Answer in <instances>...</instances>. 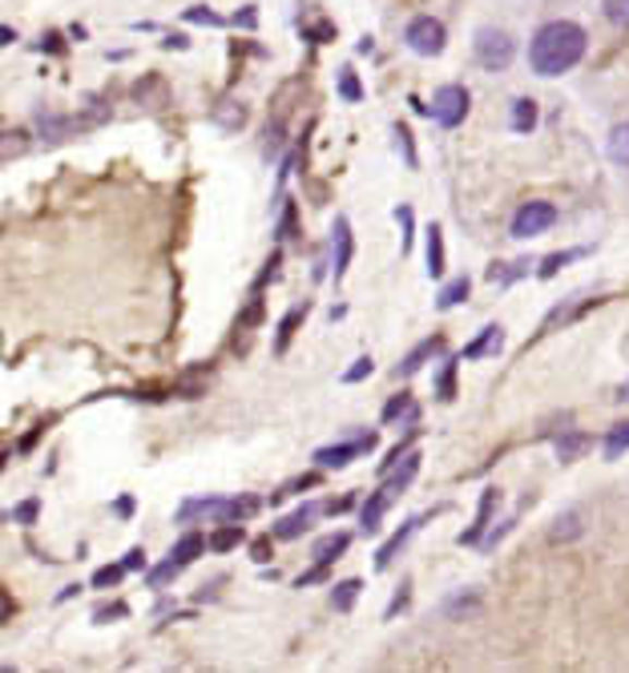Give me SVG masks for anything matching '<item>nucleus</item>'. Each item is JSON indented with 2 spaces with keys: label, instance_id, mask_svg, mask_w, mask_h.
Wrapping results in <instances>:
<instances>
[{
  "label": "nucleus",
  "instance_id": "nucleus-1",
  "mask_svg": "<svg viewBox=\"0 0 629 673\" xmlns=\"http://www.w3.org/2000/svg\"><path fill=\"white\" fill-rule=\"evenodd\" d=\"M585 49H590L585 28L573 25V21H549V25L536 28L533 45H529V65L541 77H561L585 57Z\"/></svg>",
  "mask_w": 629,
  "mask_h": 673
},
{
  "label": "nucleus",
  "instance_id": "nucleus-2",
  "mask_svg": "<svg viewBox=\"0 0 629 673\" xmlns=\"http://www.w3.org/2000/svg\"><path fill=\"white\" fill-rule=\"evenodd\" d=\"M512 37L505 33V28H481L476 33V65L481 69H488V73H500V69H509V61H512Z\"/></svg>",
  "mask_w": 629,
  "mask_h": 673
},
{
  "label": "nucleus",
  "instance_id": "nucleus-3",
  "mask_svg": "<svg viewBox=\"0 0 629 673\" xmlns=\"http://www.w3.org/2000/svg\"><path fill=\"white\" fill-rule=\"evenodd\" d=\"M432 118L440 121L444 130L460 125V121L469 118V89H464V85H444V89L432 97Z\"/></svg>",
  "mask_w": 629,
  "mask_h": 673
},
{
  "label": "nucleus",
  "instance_id": "nucleus-4",
  "mask_svg": "<svg viewBox=\"0 0 629 673\" xmlns=\"http://www.w3.org/2000/svg\"><path fill=\"white\" fill-rule=\"evenodd\" d=\"M553 223H557V211H553V202H524L521 211L512 214V238L545 235Z\"/></svg>",
  "mask_w": 629,
  "mask_h": 673
},
{
  "label": "nucleus",
  "instance_id": "nucleus-5",
  "mask_svg": "<svg viewBox=\"0 0 629 673\" xmlns=\"http://www.w3.org/2000/svg\"><path fill=\"white\" fill-rule=\"evenodd\" d=\"M444 40H448V33H444V25L436 16H415L412 25H408V45H412L420 57L444 53Z\"/></svg>",
  "mask_w": 629,
  "mask_h": 673
},
{
  "label": "nucleus",
  "instance_id": "nucleus-6",
  "mask_svg": "<svg viewBox=\"0 0 629 673\" xmlns=\"http://www.w3.org/2000/svg\"><path fill=\"white\" fill-rule=\"evenodd\" d=\"M415 472H420V452L403 456L400 464H391L388 472H384V489H379V492H388L391 501H396V496H400V492L415 480Z\"/></svg>",
  "mask_w": 629,
  "mask_h": 673
},
{
  "label": "nucleus",
  "instance_id": "nucleus-7",
  "mask_svg": "<svg viewBox=\"0 0 629 673\" xmlns=\"http://www.w3.org/2000/svg\"><path fill=\"white\" fill-rule=\"evenodd\" d=\"M375 440L372 436H363V440H355V444H331V448H319L315 452V460L323 464V468H343V464H351L360 452H367L372 448Z\"/></svg>",
  "mask_w": 629,
  "mask_h": 673
},
{
  "label": "nucleus",
  "instance_id": "nucleus-8",
  "mask_svg": "<svg viewBox=\"0 0 629 673\" xmlns=\"http://www.w3.org/2000/svg\"><path fill=\"white\" fill-rule=\"evenodd\" d=\"M428 516H432V513H424V516H412V520H408V525H403L400 532H396V537H391V541L384 544L379 553H375V568H379V573H384V568H388L391 561H396V553H400L403 544H408V537H415V532H420V525H424Z\"/></svg>",
  "mask_w": 629,
  "mask_h": 673
},
{
  "label": "nucleus",
  "instance_id": "nucleus-9",
  "mask_svg": "<svg viewBox=\"0 0 629 673\" xmlns=\"http://www.w3.org/2000/svg\"><path fill=\"white\" fill-rule=\"evenodd\" d=\"M315 516H319V508H315V504H303L299 513L282 516L279 525H275V537H279V541H295V537H303V532H307Z\"/></svg>",
  "mask_w": 629,
  "mask_h": 673
},
{
  "label": "nucleus",
  "instance_id": "nucleus-10",
  "mask_svg": "<svg viewBox=\"0 0 629 673\" xmlns=\"http://www.w3.org/2000/svg\"><path fill=\"white\" fill-rule=\"evenodd\" d=\"M351 549V537L348 532H331V537H319V541H315V565H335V561H339V556L348 553Z\"/></svg>",
  "mask_w": 629,
  "mask_h": 673
},
{
  "label": "nucleus",
  "instance_id": "nucleus-11",
  "mask_svg": "<svg viewBox=\"0 0 629 673\" xmlns=\"http://www.w3.org/2000/svg\"><path fill=\"white\" fill-rule=\"evenodd\" d=\"M476 609H481V593H476V589H460V593H452L444 601V617L464 621L469 613H476Z\"/></svg>",
  "mask_w": 629,
  "mask_h": 673
},
{
  "label": "nucleus",
  "instance_id": "nucleus-12",
  "mask_svg": "<svg viewBox=\"0 0 629 673\" xmlns=\"http://www.w3.org/2000/svg\"><path fill=\"white\" fill-rule=\"evenodd\" d=\"M348 263H351V226L348 218H339L335 223V278L348 275Z\"/></svg>",
  "mask_w": 629,
  "mask_h": 673
},
{
  "label": "nucleus",
  "instance_id": "nucleus-13",
  "mask_svg": "<svg viewBox=\"0 0 629 673\" xmlns=\"http://www.w3.org/2000/svg\"><path fill=\"white\" fill-rule=\"evenodd\" d=\"M500 339H505V331L496 327V323H493V327H484L481 339H472V344L464 347V359H484V356H493L496 347H500Z\"/></svg>",
  "mask_w": 629,
  "mask_h": 673
},
{
  "label": "nucleus",
  "instance_id": "nucleus-14",
  "mask_svg": "<svg viewBox=\"0 0 629 673\" xmlns=\"http://www.w3.org/2000/svg\"><path fill=\"white\" fill-rule=\"evenodd\" d=\"M202 532H186V537H182V541L174 544V553H170V561H174L178 568H186V565H194V561H198V553H202Z\"/></svg>",
  "mask_w": 629,
  "mask_h": 673
},
{
  "label": "nucleus",
  "instance_id": "nucleus-15",
  "mask_svg": "<svg viewBox=\"0 0 629 673\" xmlns=\"http://www.w3.org/2000/svg\"><path fill=\"white\" fill-rule=\"evenodd\" d=\"M493 508H496V489H488L481 496V513H476V528H469V532H464V537H460V541L464 544H476L484 537V525H488V516H493Z\"/></svg>",
  "mask_w": 629,
  "mask_h": 673
},
{
  "label": "nucleus",
  "instance_id": "nucleus-16",
  "mask_svg": "<svg viewBox=\"0 0 629 673\" xmlns=\"http://www.w3.org/2000/svg\"><path fill=\"white\" fill-rule=\"evenodd\" d=\"M629 452V420L609 428V436H605V460H621Z\"/></svg>",
  "mask_w": 629,
  "mask_h": 673
},
{
  "label": "nucleus",
  "instance_id": "nucleus-17",
  "mask_svg": "<svg viewBox=\"0 0 629 673\" xmlns=\"http://www.w3.org/2000/svg\"><path fill=\"white\" fill-rule=\"evenodd\" d=\"M609 158H614L617 166H629V121L614 125V133H609Z\"/></svg>",
  "mask_w": 629,
  "mask_h": 673
},
{
  "label": "nucleus",
  "instance_id": "nucleus-18",
  "mask_svg": "<svg viewBox=\"0 0 629 673\" xmlns=\"http://www.w3.org/2000/svg\"><path fill=\"white\" fill-rule=\"evenodd\" d=\"M569 537H581V516L577 513H565V516H557V528H549V541H569Z\"/></svg>",
  "mask_w": 629,
  "mask_h": 673
},
{
  "label": "nucleus",
  "instance_id": "nucleus-19",
  "mask_svg": "<svg viewBox=\"0 0 629 673\" xmlns=\"http://www.w3.org/2000/svg\"><path fill=\"white\" fill-rule=\"evenodd\" d=\"M536 125V106L529 101V97H521L517 106H512V130L517 133H529Z\"/></svg>",
  "mask_w": 629,
  "mask_h": 673
},
{
  "label": "nucleus",
  "instance_id": "nucleus-20",
  "mask_svg": "<svg viewBox=\"0 0 629 673\" xmlns=\"http://www.w3.org/2000/svg\"><path fill=\"white\" fill-rule=\"evenodd\" d=\"M464 295H469V278H452V283H448V287H444V291H440L436 307H440V311H448V307L464 303Z\"/></svg>",
  "mask_w": 629,
  "mask_h": 673
},
{
  "label": "nucleus",
  "instance_id": "nucleus-21",
  "mask_svg": "<svg viewBox=\"0 0 629 673\" xmlns=\"http://www.w3.org/2000/svg\"><path fill=\"white\" fill-rule=\"evenodd\" d=\"M388 492H384V496H372V501H367V508H363V532H375V528H379V520H384V508H388Z\"/></svg>",
  "mask_w": 629,
  "mask_h": 673
},
{
  "label": "nucleus",
  "instance_id": "nucleus-22",
  "mask_svg": "<svg viewBox=\"0 0 629 673\" xmlns=\"http://www.w3.org/2000/svg\"><path fill=\"white\" fill-rule=\"evenodd\" d=\"M303 315H307V307H295V311H291V315H287V323H282L279 327V339H275V351H287V344H291V335H295V327L299 323H303Z\"/></svg>",
  "mask_w": 629,
  "mask_h": 673
},
{
  "label": "nucleus",
  "instance_id": "nucleus-23",
  "mask_svg": "<svg viewBox=\"0 0 629 673\" xmlns=\"http://www.w3.org/2000/svg\"><path fill=\"white\" fill-rule=\"evenodd\" d=\"M428 271L436 278L444 275V247H440V226H432L428 230Z\"/></svg>",
  "mask_w": 629,
  "mask_h": 673
},
{
  "label": "nucleus",
  "instance_id": "nucleus-24",
  "mask_svg": "<svg viewBox=\"0 0 629 673\" xmlns=\"http://www.w3.org/2000/svg\"><path fill=\"white\" fill-rule=\"evenodd\" d=\"M125 573H130V565H106L94 573V589H109V585H121L125 581Z\"/></svg>",
  "mask_w": 629,
  "mask_h": 673
},
{
  "label": "nucleus",
  "instance_id": "nucleus-25",
  "mask_svg": "<svg viewBox=\"0 0 629 673\" xmlns=\"http://www.w3.org/2000/svg\"><path fill=\"white\" fill-rule=\"evenodd\" d=\"M436 347H440V339H428V344L415 347L412 356H408V359H403V363H400V375H412V371L420 368V363H424V359H428L432 351H436Z\"/></svg>",
  "mask_w": 629,
  "mask_h": 673
},
{
  "label": "nucleus",
  "instance_id": "nucleus-26",
  "mask_svg": "<svg viewBox=\"0 0 629 673\" xmlns=\"http://www.w3.org/2000/svg\"><path fill=\"white\" fill-rule=\"evenodd\" d=\"M360 589H363L360 581H343V585H335L331 605H335V609H351V605H355V597H360Z\"/></svg>",
  "mask_w": 629,
  "mask_h": 673
},
{
  "label": "nucleus",
  "instance_id": "nucleus-27",
  "mask_svg": "<svg viewBox=\"0 0 629 673\" xmlns=\"http://www.w3.org/2000/svg\"><path fill=\"white\" fill-rule=\"evenodd\" d=\"M581 254H585V251H561V254H549V259L541 263V271H536V275H541V278H553V275H557V271H561L565 263H573V259H581Z\"/></svg>",
  "mask_w": 629,
  "mask_h": 673
},
{
  "label": "nucleus",
  "instance_id": "nucleus-28",
  "mask_svg": "<svg viewBox=\"0 0 629 673\" xmlns=\"http://www.w3.org/2000/svg\"><path fill=\"white\" fill-rule=\"evenodd\" d=\"M602 9L617 28H629V0H602Z\"/></svg>",
  "mask_w": 629,
  "mask_h": 673
},
{
  "label": "nucleus",
  "instance_id": "nucleus-29",
  "mask_svg": "<svg viewBox=\"0 0 629 673\" xmlns=\"http://www.w3.org/2000/svg\"><path fill=\"white\" fill-rule=\"evenodd\" d=\"M585 444H590L585 436H561L557 440V456H561V460H573V456L585 452Z\"/></svg>",
  "mask_w": 629,
  "mask_h": 673
},
{
  "label": "nucleus",
  "instance_id": "nucleus-30",
  "mask_svg": "<svg viewBox=\"0 0 629 673\" xmlns=\"http://www.w3.org/2000/svg\"><path fill=\"white\" fill-rule=\"evenodd\" d=\"M218 125H227V130H239L242 125V106L239 101H227V106H218Z\"/></svg>",
  "mask_w": 629,
  "mask_h": 673
},
{
  "label": "nucleus",
  "instance_id": "nucleus-31",
  "mask_svg": "<svg viewBox=\"0 0 629 673\" xmlns=\"http://www.w3.org/2000/svg\"><path fill=\"white\" fill-rule=\"evenodd\" d=\"M239 541H242V528L239 525H227L222 532H215V541H210V544H215L218 553H227V549H234Z\"/></svg>",
  "mask_w": 629,
  "mask_h": 673
},
{
  "label": "nucleus",
  "instance_id": "nucleus-32",
  "mask_svg": "<svg viewBox=\"0 0 629 673\" xmlns=\"http://www.w3.org/2000/svg\"><path fill=\"white\" fill-rule=\"evenodd\" d=\"M440 399H456V363L448 359V368L440 371Z\"/></svg>",
  "mask_w": 629,
  "mask_h": 673
},
{
  "label": "nucleus",
  "instance_id": "nucleus-33",
  "mask_svg": "<svg viewBox=\"0 0 629 673\" xmlns=\"http://www.w3.org/2000/svg\"><path fill=\"white\" fill-rule=\"evenodd\" d=\"M339 93H343V97H351V101H360L363 85L355 81V73H348V69H343V77H339Z\"/></svg>",
  "mask_w": 629,
  "mask_h": 673
},
{
  "label": "nucleus",
  "instance_id": "nucleus-34",
  "mask_svg": "<svg viewBox=\"0 0 629 673\" xmlns=\"http://www.w3.org/2000/svg\"><path fill=\"white\" fill-rule=\"evenodd\" d=\"M408 408H412V396H396V399L388 404V408H384V423H391L396 416H403Z\"/></svg>",
  "mask_w": 629,
  "mask_h": 673
},
{
  "label": "nucleus",
  "instance_id": "nucleus-35",
  "mask_svg": "<svg viewBox=\"0 0 629 673\" xmlns=\"http://www.w3.org/2000/svg\"><path fill=\"white\" fill-rule=\"evenodd\" d=\"M367 375H372V359H360V363L343 375V383H360V380H367Z\"/></svg>",
  "mask_w": 629,
  "mask_h": 673
},
{
  "label": "nucleus",
  "instance_id": "nucleus-36",
  "mask_svg": "<svg viewBox=\"0 0 629 673\" xmlns=\"http://www.w3.org/2000/svg\"><path fill=\"white\" fill-rule=\"evenodd\" d=\"M130 609H125V601H113V605H101L97 609V621H109V617H125Z\"/></svg>",
  "mask_w": 629,
  "mask_h": 673
},
{
  "label": "nucleus",
  "instance_id": "nucleus-37",
  "mask_svg": "<svg viewBox=\"0 0 629 673\" xmlns=\"http://www.w3.org/2000/svg\"><path fill=\"white\" fill-rule=\"evenodd\" d=\"M351 504H355V496H339V501L327 504V513H348Z\"/></svg>",
  "mask_w": 629,
  "mask_h": 673
},
{
  "label": "nucleus",
  "instance_id": "nucleus-38",
  "mask_svg": "<svg viewBox=\"0 0 629 673\" xmlns=\"http://www.w3.org/2000/svg\"><path fill=\"white\" fill-rule=\"evenodd\" d=\"M13 516H16V520H33V516H37V504H21Z\"/></svg>",
  "mask_w": 629,
  "mask_h": 673
},
{
  "label": "nucleus",
  "instance_id": "nucleus-39",
  "mask_svg": "<svg viewBox=\"0 0 629 673\" xmlns=\"http://www.w3.org/2000/svg\"><path fill=\"white\" fill-rule=\"evenodd\" d=\"M125 565H130V568H142V549H134V553L125 556Z\"/></svg>",
  "mask_w": 629,
  "mask_h": 673
},
{
  "label": "nucleus",
  "instance_id": "nucleus-40",
  "mask_svg": "<svg viewBox=\"0 0 629 673\" xmlns=\"http://www.w3.org/2000/svg\"><path fill=\"white\" fill-rule=\"evenodd\" d=\"M113 508H118L121 516H130V513H134V501H118V504H113Z\"/></svg>",
  "mask_w": 629,
  "mask_h": 673
},
{
  "label": "nucleus",
  "instance_id": "nucleus-41",
  "mask_svg": "<svg viewBox=\"0 0 629 673\" xmlns=\"http://www.w3.org/2000/svg\"><path fill=\"white\" fill-rule=\"evenodd\" d=\"M617 399H621V404H629V383L621 387V396H617Z\"/></svg>",
  "mask_w": 629,
  "mask_h": 673
}]
</instances>
